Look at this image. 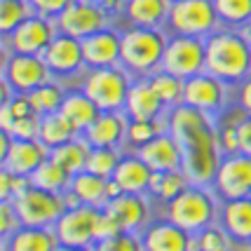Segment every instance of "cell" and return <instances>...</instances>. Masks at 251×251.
Wrapping results in <instances>:
<instances>
[{"label":"cell","instance_id":"6da1fadb","mask_svg":"<svg viewBox=\"0 0 251 251\" xmlns=\"http://www.w3.org/2000/svg\"><path fill=\"white\" fill-rule=\"evenodd\" d=\"M164 120L167 129L174 134V139L183 151V172L190 176L193 183L211 186L223 160L221 136L216 131L214 118L188 103H178L167 110Z\"/></svg>","mask_w":251,"mask_h":251},{"label":"cell","instance_id":"7a4b0ae2","mask_svg":"<svg viewBox=\"0 0 251 251\" xmlns=\"http://www.w3.org/2000/svg\"><path fill=\"white\" fill-rule=\"evenodd\" d=\"M207 43V71L228 85H237L251 73V45L240 28L221 26L204 38Z\"/></svg>","mask_w":251,"mask_h":251},{"label":"cell","instance_id":"3957f363","mask_svg":"<svg viewBox=\"0 0 251 251\" xmlns=\"http://www.w3.org/2000/svg\"><path fill=\"white\" fill-rule=\"evenodd\" d=\"M167 40L169 35L164 28L129 26L127 31H122L120 66L129 71L131 77H151L155 71L162 68Z\"/></svg>","mask_w":251,"mask_h":251},{"label":"cell","instance_id":"277c9868","mask_svg":"<svg viewBox=\"0 0 251 251\" xmlns=\"http://www.w3.org/2000/svg\"><path fill=\"white\" fill-rule=\"evenodd\" d=\"M167 219L174 221L176 226L197 235L200 230L216 223L219 219V204H216V193L214 188L190 183V186L167 202Z\"/></svg>","mask_w":251,"mask_h":251},{"label":"cell","instance_id":"5b68a950","mask_svg":"<svg viewBox=\"0 0 251 251\" xmlns=\"http://www.w3.org/2000/svg\"><path fill=\"white\" fill-rule=\"evenodd\" d=\"M89 73L82 80V89L101 110H125L127 94L134 82L131 73L125 66H103L87 68Z\"/></svg>","mask_w":251,"mask_h":251},{"label":"cell","instance_id":"8992f818","mask_svg":"<svg viewBox=\"0 0 251 251\" xmlns=\"http://www.w3.org/2000/svg\"><path fill=\"white\" fill-rule=\"evenodd\" d=\"M52 80V71L43 54H19L2 50V87L12 94H31Z\"/></svg>","mask_w":251,"mask_h":251},{"label":"cell","instance_id":"52a82bcc","mask_svg":"<svg viewBox=\"0 0 251 251\" xmlns=\"http://www.w3.org/2000/svg\"><path fill=\"white\" fill-rule=\"evenodd\" d=\"M164 28L169 33L195 38L211 35L216 28H221L214 0H174Z\"/></svg>","mask_w":251,"mask_h":251},{"label":"cell","instance_id":"ba28073f","mask_svg":"<svg viewBox=\"0 0 251 251\" xmlns=\"http://www.w3.org/2000/svg\"><path fill=\"white\" fill-rule=\"evenodd\" d=\"M162 68L183 77V80L207 71V43H204V38L169 33Z\"/></svg>","mask_w":251,"mask_h":251},{"label":"cell","instance_id":"9c48e42d","mask_svg":"<svg viewBox=\"0 0 251 251\" xmlns=\"http://www.w3.org/2000/svg\"><path fill=\"white\" fill-rule=\"evenodd\" d=\"M12 202L19 211L24 226H38V228H54V223L68 209L61 193H50L35 186H28Z\"/></svg>","mask_w":251,"mask_h":251},{"label":"cell","instance_id":"30bf717a","mask_svg":"<svg viewBox=\"0 0 251 251\" xmlns=\"http://www.w3.org/2000/svg\"><path fill=\"white\" fill-rule=\"evenodd\" d=\"M2 148H0V167L12 174L31 176L45 160H50L52 148L40 139H12L7 131H0Z\"/></svg>","mask_w":251,"mask_h":251},{"label":"cell","instance_id":"8fae6325","mask_svg":"<svg viewBox=\"0 0 251 251\" xmlns=\"http://www.w3.org/2000/svg\"><path fill=\"white\" fill-rule=\"evenodd\" d=\"M56 33H59L56 19L31 14L17 31L2 38V47L7 52H19V54H45V50L54 40Z\"/></svg>","mask_w":251,"mask_h":251},{"label":"cell","instance_id":"7c38bea8","mask_svg":"<svg viewBox=\"0 0 251 251\" xmlns=\"http://www.w3.org/2000/svg\"><path fill=\"white\" fill-rule=\"evenodd\" d=\"M228 99V82H223L209 71H202L197 75H190L183 87V103L216 118Z\"/></svg>","mask_w":251,"mask_h":251},{"label":"cell","instance_id":"4fadbf2b","mask_svg":"<svg viewBox=\"0 0 251 251\" xmlns=\"http://www.w3.org/2000/svg\"><path fill=\"white\" fill-rule=\"evenodd\" d=\"M211 188H214V193L221 200L249 197L251 195V157L249 155L244 153L223 155Z\"/></svg>","mask_w":251,"mask_h":251},{"label":"cell","instance_id":"5bb4252c","mask_svg":"<svg viewBox=\"0 0 251 251\" xmlns=\"http://www.w3.org/2000/svg\"><path fill=\"white\" fill-rule=\"evenodd\" d=\"M101 207L80 204V207L66 209L64 216L54 223V232L59 244L64 247H94V226Z\"/></svg>","mask_w":251,"mask_h":251},{"label":"cell","instance_id":"9a60e30c","mask_svg":"<svg viewBox=\"0 0 251 251\" xmlns=\"http://www.w3.org/2000/svg\"><path fill=\"white\" fill-rule=\"evenodd\" d=\"M110 26V12L101 10L87 0H75L56 17V28L77 40L87 38L92 33Z\"/></svg>","mask_w":251,"mask_h":251},{"label":"cell","instance_id":"2e32d148","mask_svg":"<svg viewBox=\"0 0 251 251\" xmlns=\"http://www.w3.org/2000/svg\"><path fill=\"white\" fill-rule=\"evenodd\" d=\"M43 56L52 71V77H71L77 75L82 68H87L85 54H82V40L61 31L54 35V40L50 43Z\"/></svg>","mask_w":251,"mask_h":251},{"label":"cell","instance_id":"e0dca14e","mask_svg":"<svg viewBox=\"0 0 251 251\" xmlns=\"http://www.w3.org/2000/svg\"><path fill=\"white\" fill-rule=\"evenodd\" d=\"M127 125L129 118L125 110H101L80 136L92 148H122L127 143Z\"/></svg>","mask_w":251,"mask_h":251},{"label":"cell","instance_id":"ac0fdd59","mask_svg":"<svg viewBox=\"0 0 251 251\" xmlns=\"http://www.w3.org/2000/svg\"><path fill=\"white\" fill-rule=\"evenodd\" d=\"M82 54L87 68H103V66H118L122 54V33L113 26L82 38Z\"/></svg>","mask_w":251,"mask_h":251},{"label":"cell","instance_id":"d6986e66","mask_svg":"<svg viewBox=\"0 0 251 251\" xmlns=\"http://www.w3.org/2000/svg\"><path fill=\"white\" fill-rule=\"evenodd\" d=\"M146 251H195V235L174 221H155L141 232Z\"/></svg>","mask_w":251,"mask_h":251},{"label":"cell","instance_id":"ffe728a7","mask_svg":"<svg viewBox=\"0 0 251 251\" xmlns=\"http://www.w3.org/2000/svg\"><path fill=\"white\" fill-rule=\"evenodd\" d=\"M103 209L115 219L120 230H127V232H143L148 216H151L148 200L139 193H120L118 197L108 200Z\"/></svg>","mask_w":251,"mask_h":251},{"label":"cell","instance_id":"44dd1931","mask_svg":"<svg viewBox=\"0 0 251 251\" xmlns=\"http://www.w3.org/2000/svg\"><path fill=\"white\" fill-rule=\"evenodd\" d=\"M136 153L143 162L148 164L153 172H174V169H183V151L174 134L167 129L157 134L153 141L143 143L141 148H136Z\"/></svg>","mask_w":251,"mask_h":251},{"label":"cell","instance_id":"7402d4cb","mask_svg":"<svg viewBox=\"0 0 251 251\" xmlns=\"http://www.w3.org/2000/svg\"><path fill=\"white\" fill-rule=\"evenodd\" d=\"M125 113L131 120H162L167 115V106L157 97L148 77H134L129 94H127Z\"/></svg>","mask_w":251,"mask_h":251},{"label":"cell","instance_id":"603a6c76","mask_svg":"<svg viewBox=\"0 0 251 251\" xmlns=\"http://www.w3.org/2000/svg\"><path fill=\"white\" fill-rule=\"evenodd\" d=\"M219 223L235 242H251V195L223 200Z\"/></svg>","mask_w":251,"mask_h":251},{"label":"cell","instance_id":"cb8c5ba5","mask_svg":"<svg viewBox=\"0 0 251 251\" xmlns=\"http://www.w3.org/2000/svg\"><path fill=\"white\" fill-rule=\"evenodd\" d=\"M172 10V0H125L122 14L131 26L164 28Z\"/></svg>","mask_w":251,"mask_h":251},{"label":"cell","instance_id":"d4e9b609","mask_svg":"<svg viewBox=\"0 0 251 251\" xmlns=\"http://www.w3.org/2000/svg\"><path fill=\"white\" fill-rule=\"evenodd\" d=\"M59 237L54 228L22 226L10 237H2V251H56Z\"/></svg>","mask_w":251,"mask_h":251},{"label":"cell","instance_id":"484cf974","mask_svg":"<svg viewBox=\"0 0 251 251\" xmlns=\"http://www.w3.org/2000/svg\"><path fill=\"white\" fill-rule=\"evenodd\" d=\"M113 178L120 183L122 193H139V195H146V193L151 190L153 169L139 157V153L122 155V160H120V164H118Z\"/></svg>","mask_w":251,"mask_h":251},{"label":"cell","instance_id":"4316f807","mask_svg":"<svg viewBox=\"0 0 251 251\" xmlns=\"http://www.w3.org/2000/svg\"><path fill=\"white\" fill-rule=\"evenodd\" d=\"M61 113H64L66 118L75 125V129L82 134V131L99 118L101 108L85 94V89L80 87V89H73V92H66V99H64V103H61Z\"/></svg>","mask_w":251,"mask_h":251},{"label":"cell","instance_id":"83f0119b","mask_svg":"<svg viewBox=\"0 0 251 251\" xmlns=\"http://www.w3.org/2000/svg\"><path fill=\"white\" fill-rule=\"evenodd\" d=\"M89 151H92V146H89L82 136H75V139H71V141H66V143H61V146L52 148L50 157H52L59 167H64L71 176H75V174H80V172L87 169Z\"/></svg>","mask_w":251,"mask_h":251},{"label":"cell","instance_id":"f1b7e54d","mask_svg":"<svg viewBox=\"0 0 251 251\" xmlns=\"http://www.w3.org/2000/svg\"><path fill=\"white\" fill-rule=\"evenodd\" d=\"M80 136V131L75 129V125L66 118L61 110H54V113H45L43 120H40V131H38V139L50 146V148H56L61 143L71 141Z\"/></svg>","mask_w":251,"mask_h":251},{"label":"cell","instance_id":"f546056e","mask_svg":"<svg viewBox=\"0 0 251 251\" xmlns=\"http://www.w3.org/2000/svg\"><path fill=\"white\" fill-rule=\"evenodd\" d=\"M106 186H108V178L99 174H92V172H80L71 178V190L80 197L82 204H92V207H103L108 202L106 197Z\"/></svg>","mask_w":251,"mask_h":251},{"label":"cell","instance_id":"4dcf8cb0","mask_svg":"<svg viewBox=\"0 0 251 251\" xmlns=\"http://www.w3.org/2000/svg\"><path fill=\"white\" fill-rule=\"evenodd\" d=\"M190 183H193V181H190V176H188L183 169H174V172H153L148 195L160 197L162 202H172V200L181 195Z\"/></svg>","mask_w":251,"mask_h":251},{"label":"cell","instance_id":"1f68e13d","mask_svg":"<svg viewBox=\"0 0 251 251\" xmlns=\"http://www.w3.org/2000/svg\"><path fill=\"white\" fill-rule=\"evenodd\" d=\"M71 178H73V176L68 174L64 167H59L52 157H50V160H45V162L40 164L31 176H28L31 186L43 188V190H50V193H64V190H68Z\"/></svg>","mask_w":251,"mask_h":251},{"label":"cell","instance_id":"d6a6232c","mask_svg":"<svg viewBox=\"0 0 251 251\" xmlns=\"http://www.w3.org/2000/svg\"><path fill=\"white\" fill-rule=\"evenodd\" d=\"M148 80H151L153 89L157 92V97L162 99V103L167 106V110L178 106V103H183V87H186V80H183V77H178V75H174V73L160 68V71H155Z\"/></svg>","mask_w":251,"mask_h":251},{"label":"cell","instance_id":"836d02e7","mask_svg":"<svg viewBox=\"0 0 251 251\" xmlns=\"http://www.w3.org/2000/svg\"><path fill=\"white\" fill-rule=\"evenodd\" d=\"M219 22L226 28H249L251 26V0H214Z\"/></svg>","mask_w":251,"mask_h":251},{"label":"cell","instance_id":"e575fe53","mask_svg":"<svg viewBox=\"0 0 251 251\" xmlns=\"http://www.w3.org/2000/svg\"><path fill=\"white\" fill-rule=\"evenodd\" d=\"M33 12V5L28 0H0V33L7 38L22 26Z\"/></svg>","mask_w":251,"mask_h":251},{"label":"cell","instance_id":"d590c367","mask_svg":"<svg viewBox=\"0 0 251 251\" xmlns=\"http://www.w3.org/2000/svg\"><path fill=\"white\" fill-rule=\"evenodd\" d=\"M28 99H31L33 106H35V110L40 115H45V113L61 110V103H64V99H66V89L52 77V80H47L38 89H33L31 94H28Z\"/></svg>","mask_w":251,"mask_h":251},{"label":"cell","instance_id":"8d00e7d4","mask_svg":"<svg viewBox=\"0 0 251 251\" xmlns=\"http://www.w3.org/2000/svg\"><path fill=\"white\" fill-rule=\"evenodd\" d=\"M122 155L125 153L120 148H92L87 157V172L103 176V178H113Z\"/></svg>","mask_w":251,"mask_h":251},{"label":"cell","instance_id":"74e56055","mask_svg":"<svg viewBox=\"0 0 251 251\" xmlns=\"http://www.w3.org/2000/svg\"><path fill=\"white\" fill-rule=\"evenodd\" d=\"M167 131V120H131L127 125V143L134 148H141L143 143L153 141L157 134Z\"/></svg>","mask_w":251,"mask_h":251},{"label":"cell","instance_id":"f35d334b","mask_svg":"<svg viewBox=\"0 0 251 251\" xmlns=\"http://www.w3.org/2000/svg\"><path fill=\"white\" fill-rule=\"evenodd\" d=\"M232 237L221 223H211L195 235V251H230Z\"/></svg>","mask_w":251,"mask_h":251},{"label":"cell","instance_id":"ab89813d","mask_svg":"<svg viewBox=\"0 0 251 251\" xmlns=\"http://www.w3.org/2000/svg\"><path fill=\"white\" fill-rule=\"evenodd\" d=\"M94 251H146L143 247V237L141 232H127L122 230L113 237H106V240L94 242Z\"/></svg>","mask_w":251,"mask_h":251},{"label":"cell","instance_id":"60d3db41","mask_svg":"<svg viewBox=\"0 0 251 251\" xmlns=\"http://www.w3.org/2000/svg\"><path fill=\"white\" fill-rule=\"evenodd\" d=\"M28 186H31L28 176H19L7 172V169H0V200H14Z\"/></svg>","mask_w":251,"mask_h":251},{"label":"cell","instance_id":"b9f144b4","mask_svg":"<svg viewBox=\"0 0 251 251\" xmlns=\"http://www.w3.org/2000/svg\"><path fill=\"white\" fill-rule=\"evenodd\" d=\"M22 226L24 221L19 216L17 207H14V202L12 200H0V232H2V237H10L12 232H17Z\"/></svg>","mask_w":251,"mask_h":251},{"label":"cell","instance_id":"7bdbcfd3","mask_svg":"<svg viewBox=\"0 0 251 251\" xmlns=\"http://www.w3.org/2000/svg\"><path fill=\"white\" fill-rule=\"evenodd\" d=\"M122 232L120 226L115 223V219L110 216L106 209L101 207L99 209V216H97V226H94V240H106V237H113V235H118Z\"/></svg>","mask_w":251,"mask_h":251},{"label":"cell","instance_id":"ee69618b","mask_svg":"<svg viewBox=\"0 0 251 251\" xmlns=\"http://www.w3.org/2000/svg\"><path fill=\"white\" fill-rule=\"evenodd\" d=\"M28 2L33 5V12H35V14L56 19V17H59L71 2H75V0H28Z\"/></svg>","mask_w":251,"mask_h":251},{"label":"cell","instance_id":"f6af8a7d","mask_svg":"<svg viewBox=\"0 0 251 251\" xmlns=\"http://www.w3.org/2000/svg\"><path fill=\"white\" fill-rule=\"evenodd\" d=\"M219 136H221V148H223V155L240 153L237 125H226V127H223V131H219Z\"/></svg>","mask_w":251,"mask_h":251},{"label":"cell","instance_id":"bcb514c9","mask_svg":"<svg viewBox=\"0 0 251 251\" xmlns=\"http://www.w3.org/2000/svg\"><path fill=\"white\" fill-rule=\"evenodd\" d=\"M237 139H240V153L251 157V115H247V113L237 122Z\"/></svg>","mask_w":251,"mask_h":251},{"label":"cell","instance_id":"7dc6e473","mask_svg":"<svg viewBox=\"0 0 251 251\" xmlns=\"http://www.w3.org/2000/svg\"><path fill=\"white\" fill-rule=\"evenodd\" d=\"M240 106L247 115H251V73L240 82Z\"/></svg>","mask_w":251,"mask_h":251},{"label":"cell","instance_id":"c3c4849f","mask_svg":"<svg viewBox=\"0 0 251 251\" xmlns=\"http://www.w3.org/2000/svg\"><path fill=\"white\" fill-rule=\"evenodd\" d=\"M87 2L97 5V7H101V10L110 12V14L120 12V10H122V5H125V0H87Z\"/></svg>","mask_w":251,"mask_h":251},{"label":"cell","instance_id":"681fc988","mask_svg":"<svg viewBox=\"0 0 251 251\" xmlns=\"http://www.w3.org/2000/svg\"><path fill=\"white\" fill-rule=\"evenodd\" d=\"M56 251H94V249L92 247H64V244H59Z\"/></svg>","mask_w":251,"mask_h":251},{"label":"cell","instance_id":"f907efd6","mask_svg":"<svg viewBox=\"0 0 251 251\" xmlns=\"http://www.w3.org/2000/svg\"><path fill=\"white\" fill-rule=\"evenodd\" d=\"M244 33H247V38H249V45H251V26H249V28H244Z\"/></svg>","mask_w":251,"mask_h":251},{"label":"cell","instance_id":"816d5d0a","mask_svg":"<svg viewBox=\"0 0 251 251\" xmlns=\"http://www.w3.org/2000/svg\"><path fill=\"white\" fill-rule=\"evenodd\" d=\"M249 249H251V242H249Z\"/></svg>","mask_w":251,"mask_h":251},{"label":"cell","instance_id":"f5cc1de1","mask_svg":"<svg viewBox=\"0 0 251 251\" xmlns=\"http://www.w3.org/2000/svg\"><path fill=\"white\" fill-rule=\"evenodd\" d=\"M172 2H174V0H172Z\"/></svg>","mask_w":251,"mask_h":251}]
</instances>
